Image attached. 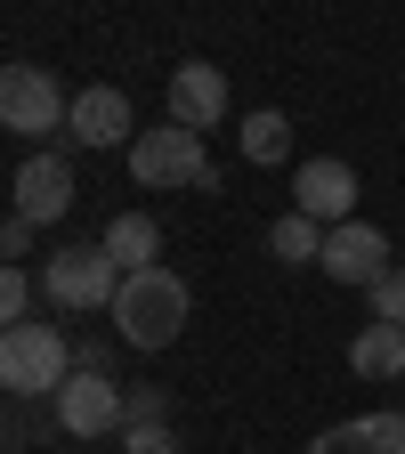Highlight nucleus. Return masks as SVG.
Listing matches in <instances>:
<instances>
[{"label":"nucleus","instance_id":"1a4fd4ad","mask_svg":"<svg viewBox=\"0 0 405 454\" xmlns=\"http://www.w3.org/2000/svg\"><path fill=\"white\" fill-rule=\"evenodd\" d=\"M292 211H308L316 227L357 219V162H340V154H308V162L292 170Z\"/></svg>","mask_w":405,"mask_h":454},{"label":"nucleus","instance_id":"423d86ee","mask_svg":"<svg viewBox=\"0 0 405 454\" xmlns=\"http://www.w3.org/2000/svg\"><path fill=\"white\" fill-rule=\"evenodd\" d=\"M49 406H57V430H66V438H122V381H113V373L74 365Z\"/></svg>","mask_w":405,"mask_h":454},{"label":"nucleus","instance_id":"dca6fc26","mask_svg":"<svg viewBox=\"0 0 405 454\" xmlns=\"http://www.w3.org/2000/svg\"><path fill=\"white\" fill-rule=\"evenodd\" d=\"M244 162H284L292 154V114H276V106H260V114H244Z\"/></svg>","mask_w":405,"mask_h":454},{"label":"nucleus","instance_id":"2eb2a0df","mask_svg":"<svg viewBox=\"0 0 405 454\" xmlns=\"http://www.w3.org/2000/svg\"><path fill=\"white\" fill-rule=\"evenodd\" d=\"M268 252H276L284 268H316V260H324V227H316L308 211H284V219L268 227Z\"/></svg>","mask_w":405,"mask_h":454},{"label":"nucleus","instance_id":"39448f33","mask_svg":"<svg viewBox=\"0 0 405 454\" xmlns=\"http://www.w3.org/2000/svg\"><path fill=\"white\" fill-rule=\"evenodd\" d=\"M66 90H57V74L49 66H33V57H17V66H0V130H17L25 146H41V138H57L66 130Z\"/></svg>","mask_w":405,"mask_h":454},{"label":"nucleus","instance_id":"9d476101","mask_svg":"<svg viewBox=\"0 0 405 454\" xmlns=\"http://www.w3.org/2000/svg\"><path fill=\"white\" fill-rule=\"evenodd\" d=\"M316 268L332 284H365V293H373V284L389 276V236L373 219H340V227H324V260Z\"/></svg>","mask_w":405,"mask_h":454},{"label":"nucleus","instance_id":"7ed1b4c3","mask_svg":"<svg viewBox=\"0 0 405 454\" xmlns=\"http://www.w3.org/2000/svg\"><path fill=\"white\" fill-rule=\"evenodd\" d=\"M66 373H74V340L57 333V325H33L25 317V325L0 333V389H9V397H25V406H33V397H57Z\"/></svg>","mask_w":405,"mask_h":454},{"label":"nucleus","instance_id":"ddd939ff","mask_svg":"<svg viewBox=\"0 0 405 454\" xmlns=\"http://www.w3.org/2000/svg\"><path fill=\"white\" fill-rule=\"evenodd\" d=\"M349 373L397 381V373H405V325H365V333L349 340Z\"/></svg>","mask_w":405,"mask_h":454},{"label":"nucleus","instance_id":"4468645a","mask_svg":"<svg viewBox=\"0 0 405 454\" xmlns=\"http://www.w3.org/2000/svg\"><path fill=\"white\" fill-rule=\"evenodd\" d=\"M97 244L113 252V268L130 276V268H154V260H162V227H154L146 211H122V219H113L105 236H97Z\"/></svg>","mask_w":405,"mask_h":454},{"label":"nucleus","instance_id":"20e7f679","mask_svg":"<svg viewBox=\"0 0 405 454\" xmlns=\"http://www.w3.org/2000/svg\"><path fill=\"white\" fill-rule=\"evenodd\" d=\"M113 293H122V268H113L105 244H66V252L41 260V301L49 309L90 317V309H113Z\"/></svg>","mask_w":405,"mask_h":454},{"label":"nucleus","instance_id":"aec40b11","mask_svg":"<svg viewBox=\"0 0 405 454\" xmlns=\"http://www.w3.org/2000/svg\"><path fill=\"white\" fill-rule=\"evenodd\" d=\"M122 454H187V446L170 422H146V430H122Z\"/></svg>","mask_w":405,"mask_h":454},{"label":"nucleus","instance_id":"9b49d317","mask_svg":"<svg viewBox=\"0 0 405 454\" xmlns=\"http://www.w3.org/2000/svg\"><path fill=\"white\" fill-rule=\"evenodd\" d=\"M162 106H170V122H187V130H219L227 122V74L203 66V57H187V66H170Z\"/></svg>","mask_w":405,"mask_h":454},{"label":"nucleus","instance_id":"412c9836","mask_svg":"<svg viewBox=\"0 0 405 454\" xmlns=\"http://www.w3.org/2000/svg\"><path fill=\"white\" fill-rule=\"evenodd\" d=\"M33 244V219H0V260H17Z\"/></svg>","mask_w":405,"mask_h":454},{"label":"nucleus","instance_id":"f03ea898","mask_svg":"<svg viewBox=\"0 0 405 454\" xmlns=\"http://www.w3.org/2000/svg\"><path fill=\"white\" fill-rule=\"evenodd\" d=\"M130 179H138L146 195H170V187L219 195V170H211V154H203V130H187V122L138 130V138H130Z\"/></svg>","mask_w":405,"mask_h":454},{"label":"nucleus","instance_id":"f8f14e48","mask_svg":"<svg viewBox=\"0 0 405 454\" xmlns=\"http://www.w3.org/2000/svg\"><path fill=\"white\" fill-rule=\"evenodd\" d=\"M308 454H405V414L397 406H373V414H349L308 438Z\"/></svg>","mask_w":405,"mask_h":454},{"label":"nucleus","instance_id":"a211bd4d","mask_svg":"<svg viewBox=\"0 0 405 454\" xmlns=\"http://www.w3.org/2000/svg\"><path fill=\"white\" fill-rule=\"evenodd\" d=\"M146 422H170V397L162 389H122V430H146Z\"/></svg>","mask_w":405,"mask_h":454},{"label":"nucleus","instance_id":"f3484780","mask_svg":"<svg viewBox=\"0 0 405 454\" xmlns=\"http://www.w3.org/2000/svg\"><path fill=\"white\" fill-rule=\"evenodd\" d=\"M25 317H33V276H25L17 260H0V333L25 325Z\"/></svg>","mask_w":405,"mask_h":454},{"label":"nucleus","instance_id":"6ab92c4d","mask_svg":"<svg viewBox=\"0 0 405 454\" xmlns=\"http://www.w3.org/2000/svg\"><path fill=\"white\" fill-rule=\"evenodd\" d=\"M373 325H405V268H389L373 284Z\"/></svg>","mask_w":405,"mask_h":454},{"label":"nucleus","instance_id":"0eeeda50","mask_svg":"<svg viewBox=\"0 0 405 454\" xmlns=\"http://www.w3.org/2000/svg\"><path fill=\"white\" fill-rule=\"evenodd\" d=\"M9 195H17V219H33V227H57V219L74 211V162L57 154V146H33V154L17 162Z\"/></svg>","mask_w":405,"mask_h":454},{"label":"nucleus","instance_id":"6e6552de","mask_svg":"<svg viewBox=\"0 0 405 454\" xmlns=\"http://www.w3.org/2000/svg\"><path fill=\"white\" fill-rule=\"evenodd\" d=\"M66 138H74L82 154L130 146V138H138V122H130V98L113 90V82H90V90H74V106H66Z\"/></svg>","mask_w":405,"mask_h":454},{"label":"nucleus","instance_id":"f257e3e1","mask_svg":"<svg viewBox=\"0 0 405 454\" xmlns=\"http://www.w3.org/2000/svg\"><path fill=\"white\" fill-rule=\"evenodd\" d=\"M105 317H113V340H122V349H170V340L187 333V317H195V293H187V276H170L154 260V268L122 276V293H113Z\"/></svg>","mask_w":405,"mask_h":454}]
</instances>
